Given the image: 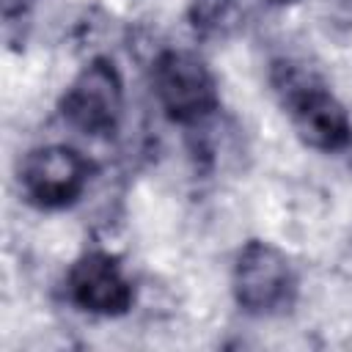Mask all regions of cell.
Wrapping results in <instances>:
<instances>
[{"instance_id": "277c9868", "label": "cell", "mask_w": 352, "mask_h": 352, "mask_svg": "<svg viewBox=\"0 0 352 352\" xmlns=\"http://www.w3.org/2000/svg\"><path fill=\"white\" fill-rule=\"evenodd\" d=\"M154 91L160 104L179 121L201 118L214 104V80L190 52H168L157 60Z\"/></svg>"}, {"instance_id": "6da1fadb", "label": "cell", "mask_w": 352, "mask_h": 352, "mask_svg": "<svg viewBox=\"0 0 352 352\" xmlns=\"http://www.w3.org/2000/svg\"><path fill=\"white\" fill-rule=\"evenodd\" d=\"M121 77L113 63L99 58L85 66L69 85L63 96V118L85 135H104L116 129L121 118Z\"/></svg>"}, {"instance_id": "52a82bcc", "label": "cell", "mask_w": 352, "mask_h": 352, "mask_svg": "<svg viewBox=\"0 0 352 352\" xmlns=\"http://www.w3.org/2000/svg\"><path fill=\"white\" fill-rule=\"evenodd\" d=\"M192 22L206 33H220L234 19V0H192Z\"/></svg>"}, {"instance_id": "7a4b0ae2", "label": "cell", "mask_w": 352, "mask_h": 352, "mask_svg": "<svg viewBox=\"0 0 352 352\" xmlns=\"http://www.w3.org/2000/svg\"><path fill=\"white\" fill-rule=\"evenodd\" d=\"M294 280L286 256L270 242H248L236 258L234 292L239 305L253 314H270L292 297Z\"/></svg>"}, {"instance_id": "3957f363", "label": "cell", "mask_w": 352, "mask_h": 352, "mask_svg": "<svg viewBox=\"0 0 352 352\" xmlns=\"http://www.w3.org/2000/svg\"><path fill=\"white\" fill-rule=\"evenodd\" d=\"M22 190L41 206H63L77 198L88 182V165L69 146H41L22 160Z\"/></svg>"}, {"instance_id": "8992f818", "label": "cell", "mask_w": 352, "mask_h": 352, "mask_svg": "<svg viewBox=\"0 0 352 352\" xmlns=\"http://www.w3.org/2000/svg\"><path fill=\"white\" fill-rule=\"evenodd\" d=\"M300 138L314 148H341L352 138L346 110L319 85H308L292 96Z\"/></svg>"}, {"instance_id": "5b68a950", "label": "cell", "mask_w": 352, "mask_h": 352, "mask_svg": "<svg viewBox=\"0 0 352 352\" xmlns=\"http://www.w3.org/2000/svg\"><path fill=\"white\" fill-rule=\"evenodd\" d=\"M69 294L80 308L94 314H121L132 302V286L104 253H88L72 267Z\"/></svg>"}]
</instances>
